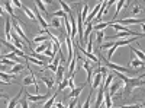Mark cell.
Instances as JSON below:
<instances>
[{"mask_svg":"<svg viewBox=\"0 0 145 108\" xmlns=\"http://www.w3.org/2000/svg\"><path fill=\"white\" fill-rule=\"evenodd\" d=\"M33 108H35V107H33Z\"/></svg>","mask_w":145,"mask_h":108,"instance_id":"cell-50","label":"cell"},{"mask_svg":"<svg viewBox=\"0 0 145 108\" xmlns=\"http://www.w3.org/2000/svg\"><path fill=\"white\" fill-rule=\"evenodd\" d=\"M41 80L45 83V86H46L48 89H52V88H54V80H52L50 76H41Z\"/></svg>","mask_w":145,"mask_h":108,"instance_id":"cell-18","label":"cell"},{"mask_svg":"<svg viewBox=\"0 0 145 108\" xmlns=\"http://www.w3.org/2000/svg\"><path fill=\"white\" fill-rule=\"evenodd\" d=\"M112 47H113V41H107L100 45V50H107V48H112Z\"/></svg>","mask_w":145,"mask_h":108,"instance_id":"cell-40","label":"cell"},{"mask_svg":"<svg viewBox=\"0 0 145 108\" xmlns=\"http://www.w3.org/2000/svg\"><path fill=\"white\" fill-rule=\"evenodd\" d=\"M116 78H119L123 82V98L132 95V91L137 88H144V75H141L139 78H128L122 73H116Z\"/></svg>","mask_w":145,"mask_h":108,"instance_id":"cell-1","label":"cell"},{"mask_svg":"<svg viewBox=\"0 0 145 108\" xmlns=\"http://www.w3.org/2000/svg\"><path fill=\"white\" fill-rule=\"evenodd\" d=\"M131 66L132 67H144V62H139L138 58H132V62H131Z\"/></svg>","mask_w":145,"mask_h":108,"instance_id":"cell-33","label":"cell"},{"mask_svg":"<svg viewBox=\"0 0 145 108\" xmlns=\"http://www.w3.org/2000/svg\"><path fill=\"white\" fill-rule=\"evenodd\" d=\"M57 67H58V66H55V64H52V63L46 64V69H50V70L52 72V73H55V72H57Z\"/></svg>","mask_w":145,"mask_h":108,"instance_id":"cell-44","label":"cell"},{"mask_svg":"<svg viewBox=\"0 0 145 108\" xmlns=\"http://www.w3.org/2000/svg\"><path fill=\"white\" fill-rule=\"evenodd\" d=\"M83 89H84V85H81L80 88H74V89L71 91V93H70V98H77L78 95L83 92Z\"/></svg>","mask_w":145,"mask_h":108,"instance_id":"cell-25","label":"cell"},{"mask_svg":"<svg viewBox=\"0 0 145 108\" xmlns=\"http://www.w3.org/2000/svg\"><path fill=\"white\" fill-rule=\"evenodd\" d=\"M52 16H54V18H58V19H59V18H63V19H64V18H65L67 15L64 13L63 10H55L54 13H52Z\"/></svg>","mask_w":145,"mask_h":108,"instance_id":"cell-39","label":"cell"},{"mask_svg":"<svg viewBox=\"0 0 145 108\" xmlns=\"http://www.w3.org/2000/svg\"><path fill=\"white\" fill-rule=\"evenodd\" d=\"M110 27H112L115 31H119V32H128V31H131L129 28H126V27H122V25H119V23H116V22H112V23H110Z\"/></svg>","mask_w":145,"mask_h":108,"instance_id":"cell-21","label":"cell"},{"mask_svg":"<svg viewBox=\"0 0 145 108\" xmlns=\"http://www.w3.org/2000/svg\"><path fill=\"white\" fill-rule=\"evenodd\" d=\"M123 5H125L123 0H119V2H118V7H116V12H115V19L118 18V15H119V10L123 7Z\"/></svg>","mask_w":145,"mask_h":108,"instance_id":"cell-38","label":"cell"},{"mask_svg":"<svg viewBox=\"0 0 145 108\" xmlns=\"http://www.w3.org/2000/svg\"><path fill=\"white\" fill-rule=\"evenodd\" d=\"M139 12H142V9L139 7V6H134V9H132V12H131V15L134 16V15H137V13H139Z\"/></svg>","mask_w":145,"mask_h":108,"instance_id":"cell-42","label":"cell"},{"mask_svg":"<svg viewBox=\"0 0 145 108\" xmlns=\"http://www.w3.org/2000/svg\"><path fill=\"white\" fill-rule=\"evenodd\" d=\"M2 18H3V9L0 7V19H2Z\"/></svg>","mask_w":145,"mask_h":108,"instance_id":"cell-48","label":"cell"},{"mask_svg":"<svg viewBox=\"0 0 145 108\" xmlns=\"http://www.w3.org/2000/svg\"><path fill=\"white\" fill-rule=\"evenodd\" d=\"M12 23H13V28H15V32H16V35H18V37L19 38H23V41H25L26 42V45L29 47V48H31V45H32V42L26 38V34L25 32H23V29L20 28V22L15 18V19H12Z\"/></svg>","mask_w":145,"mask_h":108,"instance_id":"cell-3","label":"cell"},{"mask_svg":"<svg viewBox=\"0 0 145 108\" xmlns=\"http://www.w3.org/2000/svg\"><path fill=\"white\" fill-rule=\"evenodd\" d=\"M86 27H87V28H86V32L83 34V44H84V41H86V38L90 37V32H91V29H93V23H87Z\"/></svg>","mask_w":145,"mask_h":108,"instance_id":"cell-27","label":"cell"},{"mask_svg":"<svg viewBox=\"0 0 145 108\" xmlns=\"http://www.w3.org/2000/svg\"><path fill=\"white\" fill-rule=\"evenodd\" d=\"M22 70H23V64H22V63H18V64H15L13 67H10V70L7 72V73H9L12 78H15L19 72H22Z\"/></svg>","mask_w":145,"mask_h":108,"instance_id":"cell-9","label":"cell"},{"mask_svg":"<svg viewBox=\"0 0 145 108\" xmlns=\"http://www.w3.org/2000/svg\"><path fill=\"white\" fill-rule=\"evenodd\" d=\"M119 91H123V82L120 80L119 78H113V80H112V83L110 85H109V95H110V97H115V95L119 92Z\"/></svg>","mask_w":145,"mask_h":108,"instance_id":"cell-2","label":"cell"},{"mask_svg":"<svg viewBox=\"0 0 145 108\" xmlns=\"http://www.w3.org/2000/svg\"><path fill=\"white\" fill-rule=\"evenodd\" d=\"M22 93H23V89L16 95V97H13L12 99H9V101H7V108H16V105H18V102H19V98H20Z\"/></svg>","mask_w":145,"mask_h":108,"instance_id":"cell-10","label":"cell"},{"mask_svg":"<svg viewBox=\"0 0 145 108\" xmlns=\"http://www.w3.org/2000/svg\"><path fill=\"white\" fill-rule=\"evenodd\" d=\"M91 97H93V89H90V93H89V97H87L86 102L83 104V107H81V108H90V101H91Z\"/></svg>","mask_w":145,"mask_h":108,"instance_id":"cell-35","label":"cell"},{"mask_svg":"<svg viewBox=\"0 0 145 108\" xmlns=\"http://www.w3.org/2000/svg\"><path fill=\"white\" fill-rule=\"evenodd\" d=\"M103 38H105V32H103V31H97V35H96V41H97L99 45L103 44Z\"/></svg>","mask_w":145,"mask_h":108,"instance_id":"cell-32","label":"cell"},{"mask_svg":"<svg viewBox=\"0 0 145 108\" xmlns=\"http://www.w3.org/2000/svg\"><path fill=\"white\" fill-rule=\"evenodd\" d=\"M105 97H103V99H105V107L106 108H113V104H112V97L109 95V92L107 91H105Z\"/></svg>","mask_w":145,"mask_h":108,"instance_id":"cell-16","label":"cell"},{"mask_svg":"<svg viewBox=\"0 0 145 108\" xmlns=\"http://www.w3.org/2000/svg\"><path fill=\"white\" fill-rule=\"evenodd\" d=\"M113 78H115V75H107V78H106V80H105V85H103V88L105 89H107L109 88V85H110V83H112V80H113Z\"/></svg>","mask_w":145,"mask_h":108,"instance_id":"cell-34","label":"cell"},{"mask_svg":"<svg viewBox=\"0 0 145 108\" xmlns=\"http://www.w3.org/2000/svg\"><path fill=\"white\" fill-rule=\"evenodd\" d=\"M63 73H64V66H63V64H58L57 72H55V75H57V82H58V83L63 82Z\"/></svg>","mask_w":145,"mask_h":108,"instance_id":"cell-19","label":"cell"},{"mask_svg":"<svg viewBox=\"0 0 145 108\" xmlns=\"http://www.w3.org/2000/svg\"><path fill=\"white\" fill-rule=\"evenodd\" d=\"M67 86H68V79H63V82L59 83V86H58V91H57V92H61V91H64Z\"/></svg>","mask_w":145,"mask_h":108,"instance_id":"cell-36","label":"cell"},{"mask_svg":"<svg viewBox=\"0 0 145 108\" xmlns=\"http://www.w3.org/2000/svg\"><path fill=\"white\" fill-rule=\"evenodd\" d=\"M65 45H67V53H68V62L74 58V44L70 37H65Z\"/></svg>","mask_w":145,"mask_h":108,"instance_id":"cell-7","label":"cell"},{"mask_svg":"<svg viewBox=\"0 0 145 108\" xmlns=\"http://www.w3.org/2000/svg\"><path fill=\"white\" fill-rule=\"evenodd\" d=\"M110 23L112 22H100V23H97V25H93V29L94 31H103V29H106L107 27H110Z\"/></svg>","mask_w":145,"mask_h":108,"instance_id":"cell-23","label":"cell"},{"mask_svg":"<svg viewBox=\"0 0 145 108\" xmlns=\"http://www.w3.org/2000/svg\"><path fill=\"white\" fill-rule=\"evenodd\" d=\"M25 95H26V99H28V102H39V101H46L48 98V95H41V93H38V95H31L28 91H25Z\"/></svg>","mask_w":145,"mask_h":108,"instance_id":"cell-5","label":"cell"},{"mask_svg":"<svg viewBox=\"0 0 145 108\" xmlns=\"http://www.w3.org/2000/svg\"><path fill=\"white\" fill-rule=\"evenodd\" d=\"M0 98H2V99H7V95H5L3 92H0Z\"/></svg>","mask_w":145,"mask_h":108,"instance_id":"cell-47","label":"cell"},{"mask_svg":"<svg viewBox=\"0 0 145 108\" xmlns=\"http://www.w3.org/2000/svg\"><path fill=\"white\" fill-rule=\"evenodd\" d=\"M5 32H6V41H12V35H10V19H6L5 23Z\"/></svg>","mask_w":145,"mask_h":108,"instance_id":"cell-20","label":"cell"},{"mask_svg":"<svg viewBox=\"0 0 145 108\" xmlns=\"http://www.w3.org/2000/svg\"><path fill=\"white\" fill-rule=\"evenodd\" d=\"M22 10L23 12H25V13H26V16L31 19V21H35L36 19V16L33 15V12H32V9H29L28 6H22Z\"/></svg>","mask_w":145,"mask_h":108,"instance_id":"cell-24","label":"cell"},{"mask_svg":"<svg viewBox=\"0 0 145 108\" xmlns=\"http://www.w3.org/2000/svg\"><path fill=\"white\" fill-rule=\"evenodd\" d=\"M102 75L100 73H96V76H94V79H93V82H91V89H96V88H99L100 86V82H102Z\"/></svg>","mask_w":145,"mask_h":108,"instance_id":"cell-17","label":"cell"},{"mask_svg":"<svg viewBox=\"0 0 145 108\" xmlns=\"http://www.w3.org/2000/svg\"><path fill=\"white\" fill-rule=\"evenodd\" d=\"M83 69L86 70V73H87V83L91 82V73H93V69H91V62L87 58H84L83 60Z\"/></svg>","mask_w":145,"mask_h":108,"instance_id":"cell-8","label":"cell"},{"mask_svg":"<svg viewBox=\"0 0 145 108\" xmlns=\"http://www.w3.org/2000/svg\"><path fill=\"white\" fill-rule=\"evenodd\" d=\"M103 93H105V88L100 86V88H99V93H97V98H96L94 108H100V105H102V102H103Z\"/></svg>","mask_w":145,"mask_h":108,"instance_id":"cell-12","label":"cell"},{"mask_svg":"<svg viewBox=\"0 0 145 108\" xmlns=\"http://www.w3.org/2000/svg\"><path fill=\"white\" fill-rule=\"evenodd\" d=\"M87 15H89V5H87V3H84V5H83V9L80 10V18H81V22H83V23L86 22Z\"/></svg>","mask_w":145,"mask_h":108,"instance_id":"cell-15","label":"cell"},{"mask_svg":"<svg viewBox=\"0 0 145 108\" xmlns=\"http://www.w3.org/2000/svg\"><path fill=\"white\" fill-rule=\"evenodd\" d=\"M105 66H106L107 69H112V70L119 72V73H128V75H129V73H138V72H134V70H131V69H128V67L115 64V63H112V62H107V60H105Z\"/></svg>","mask_w":145,"mask_h":108,"instance_id":"cell-4","label":"cell"},{"mask_svg":"<svg viewBox=\"0 0 145 108\" xmlns=\"http://www.w3.org/2000/svg\"><path fill=\"white\" fill-rule=\"evenodd\" d=\"M74 67H76V58H72L71 62H70V73L71 75L74 73Z\"/></svg>","mask_w":145,"mask_h":108,"instance_id":"cell-41","label":"cell"},{"mask_svg":"<svg viewBox=\"0 0 145 108\" xmlns=\"http://www.w3.org/2000/svg\"><path fill=\"white\" fill-rule=\"evenodd\" d=\"M57 95H58V92H55L52 97H50L46 101H45V104H44V107L42 108H52L54 107V104H55V99H57Z\"/></svg>","mask_w":145,"mask_h":108,"instance_id":"cell-13","label":"cell"},{"mask_svg":"<svg viewBox=\"0 0 145 108\" xmlns=\"http://www.w3.org/2000/svg\"><path fill=\"white\" fill-rule=\"evenodd\" d=\"M52 44V41H50V40H48L46 42H42V44H39L38 47H36V50H35V53H38V54H41V53H44L46 48H48V47H50Z\"/></svg>","mask_w":145,"mask_h":108,"instance_id":"cell-14","label":"cell"},{"mask_svg":"<svg viewBox=\"0 0 145 108\" xmlns=\"http://www.w3.org/2000/svg\"><path fill=\"white\" fill-rule=\"evenodd\" d=\"M36 9H38V10H41V13H42V16L45 15H48V12H46V7H45V5H44V2H41V0H36Z\"/></svg>","mask_w":145,"mask_h":108,"instance_id":"cell-22","label":"cell"},{"mask_svg":"<svg viewBox=\"0 0 145 108\" xmlns=\"http://www.w3.org/2000/svg\"><path fill=\"white\" fill-rule=\"evenodd\" d=\"M48 40H50V37L48 35H39V37H36V38H33V42H46Z\"/></svg>","mask_w":145,"mask_h":108,"instance_id":"cell-31","label":"cell"},{"mask_svg":"<svg viewBox=\"0 0 145 108\" xmlns=\"http://www.w3.org/2000/svg\"><path fill=\"white\" fill-rule=\"evenodd\" d=\"M0 58H7V60H13V62H16V63H19V57L15 54V53H7V54H5V56H2Z\"/></svg>","mask_w":145,"mask_h":108,"instance_id":"cell-28","label":"cell"},{"mask_svg":"<svg viewBox=\"0 0 145 108\" xmlns=\"http://www.w3.org/2000/svg\"><path fill=\"white\" fill-rule=\"evenodd\" d=\"M59 6H61V9H63V12H64V13L65 15H71V9H70V6L65 3V2H63V0H59Z\"/></svg>","mask_w":145,"mask_h":108,"instance_id":"cell-26","label":"cell"},{"mask_svg":"<svg viewBox=\"0 0 145 108\" xmlns=\"http://www.w3.org/2000/svg\"><path fill=\"white\" fill-rule=\"evenodd\" d=\"M77 104H78V101H77V98H72V101L70 102V105H68L67 108H76V107H77Z\"/></svg>","mask_w":145,"mask_h":108,"instance_id":"cell-43","label":"cell"},{"mask_svg":"<svg viewBox=\"0 0 145 108\" xmlns=\"http://www.w3.org/2000/svg\"><path fill=\"white\" fill-rule=\"evenodd\" d=\"M51 25H52L54 28L59 29V28H61V22H59V19H58V18H52V21H51Z\"/></svg>","mask_w":145,"mask_h":108,"instance_id":"cell-37","label":"cell"},{"mask_svg":"<svg viewBox=\"0 0 145 108\" xmlns=\"http://www.w3.org/2000/svg\"><path fill=\"white\" fill-rule=\"evenodd\" d=\"M23 58L25 60H28L29 63H32V64H36V66H41V67H45L46 64L44 63V62H41V60H38V58H35V57H31V56H23Z\"/></svg>","mask_w":145,"mask_h":108,"instance_id":"cell-11","label":"cell"},{"mask_svg":"<svg viewBox=\"0 0 145 108\" xmlns=\"http://www.w3.org/2000/svg\"><path fill=\"white\" fill-rule=\"evenodd\" d=\"M54 107H55V108H67V107H64L63 102H57V104H54Z\"/></svg>","mask_w":145,"mask_h":108,"instance_id":"cell-46","label":"cell"},{"mask_svg":"<svg viewBox=\"0 0 145 108\" xmlns=\"http://www.w3.org/2000/svg\"><path fill=\"white\" fill-rule=\"evenodd\" d=\"M119 25H138V23H141V25H144V19H137V18H126V19H120Z\"/></svg>","mask_w":145,"mask_h":108,"instance_id":"cell-6","label":"cell"},{"mask_svg":"<svg viewBox=\"0 0 145 108\" xmlns=\"http://www.w3.org/2000/svg\"><path fill=\"white\" fill-rule=\"evenodd\" d=\"M129 50H132V53H135L137 56H138V60L139 62H144V53L141 51V50H138V48H135V47H129Z\"/></svg>","mask_w":145,"mask_h":108,"instance_id":"cell-29","label":"cell"},{"mask_svg":"<svg viewBox=\"0 0 145 108\" xmlns=\"http://www.w3.org/2000/svg\"><path fill=\"white\" fill-rule=\"evenodd\" d=\"M5 9L7 10V13L15 19V12H13V7H12V3L10 2H5Z\"/></svg>","mask_w":145,"mask_h":108,"instance_id":"cell-30","label":"cell"},{"mask_svg":"<svg viewBox=\"0 0 145 108\" xmlns=\"http://www.w3.org/2000/svg\"><path fill=\"white\" fill-rule=\"evenodd\" d=\"M0 44H2V42H0Z\"/></svg>","mask_w":145,"mask_h":108,"instance_id":"cell-49","label":"cell"},{"mask_svg":"<svg viewBox=\"0 0 145 108\" xmlns=\"http://www.w3.org/2000/svg\"><path fill=\"white\" fill-rule=\"evenodd\" d=\"M12 5H13L15 7H19V9H22V5H20V2H18V0H13V2H10Z\"/></svg>","mask_w":145,"mask_h":108,"instance_id":"cell-45","label":"cell"}]
</instances>
